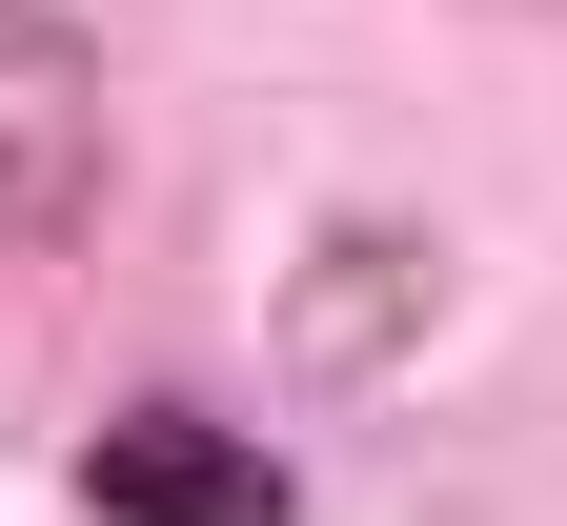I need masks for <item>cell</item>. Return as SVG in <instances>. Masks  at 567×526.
<instances>
[{
    "instance_id": "6da1fadb",
    "label": "cell",
    "mask_w": 567,
    "mask_h": 526,
    "mask_svg": "<svg viewBox=\"0 0 567 526\" xmlns=\"http://www.w3.org/2000/svg\"><path fill=\"white\" fill-rule=\"evenodd\" d=\"M102 163H122L102 41L61 21V0H0V244H82V223H102Z\"/></svg>"
},
{
    "instance_id": "7a4b0ae2",
    "label": "cell",
    "mask_w": 567,
    "mask_h": 526,
    "mask_svg": "<svg viewBox=\"0 0 567 526\" xmlns=\"http://www.w3.org/2000/svg\"><path fill=\"white\" fill-rule=\"evenodd\" d=\"M82 506L102 526H284V466L244 425H203V405H122L82 445Z\"/></svg>"
},
{
    "instance_id": "3957f363",
    "label": "cell",
    "mask_w": 567,
    "mask_h": 526,
    "mask_svg": "<svg viewBox=\"0 0 567 526\" xmlns=\"http://www.w3.org/2000/svg\"><path fill=\"white\" fill-rule=\"evenodd\" d=\"M405 305H425V244H344V264H305V364H324V385H365Z\"/></svg>"
}]
</instances>
